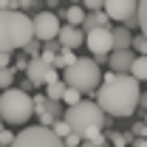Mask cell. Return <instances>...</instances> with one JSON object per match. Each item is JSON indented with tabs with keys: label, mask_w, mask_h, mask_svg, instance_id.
<instances>
[{
	"label": "cell",
	"mask_w": 147,
	"mask_h": 147,
	"mask_svg": "<svg viewBox=\"0 0 147 147\" xmlns=\"http://www.w3.org/2000/svg\"><path fill=\"white\" fill-rule=\"evenodd\" d=\"M139 105H142V108H147V93H139Z\"/></svg>",
	"instance_id": "d6a6232c"
},
{
	"label": "cell",
	"mask_w": 147,
	"mask_h": 147,
	"mask_svg": "<svg viewBox=\"0 0 147 147\" xmlns=\"http://www.w3.org/2000/svg\"><path fill=\"white\" fill-rule=\"evenodd\" d=\"M57 42H59V48H79L82 42H85V31L79 28V26H59V31H57Z\"/></svg>",
	"instance_id": "8fae6325"
},
{
	"label": "cell",
	"mask_w": 147,
	"mask_h": 147,
	"mask_svg": "<svg viewBox=\"0 0 147 147\" xmlns=\"http://www.w3.org/2000/svg\"><path fill=\"white\" fill-rule=\"evenodd\" d=\"M26 62H28L26 57H17V62H14V68H11V71H14V74H17V71H26Z\"/></svg>",
	"instance_id": "1f68e13d"
},
{
	"label": "cell",
	"mask_w": 147,
	"mask_h": 147,
	"mask_svg": "<svg viewBox=\"0 0 147 147\" xmlns=\"http://www.w3.org/2000/svg\"><path fill=\"white\" fill-rule=\"evenodd\" d=\"M133 57H136V51H133V48H110V51H108V65H110V71L127 74L130 62H133Z\"/></svg>",
	"instance_id": "7c38bea8"
},
{
	"label": "cell",
	"mask_w": 147,
	"mask_h": 147,
	"mask_svg": "<svg viewBox=\"0 0 147 147\" xmlns=\"http://www.w3.org/2000/svg\"><path fill=\"white\" fill-rule=\"evenodd\" d=\"M74 59H76V54H74V48H59L54 57V62H51V68H57V71H62V68H68V65H74Z\"/></svg>",
	"instance_id": "2e32d148"
},
{
	"label": "cell",
	"mask_w": 147,
	"mask_h": 147,
	"mask_svg": "<svg viewBox=\"0 0 147 147\" xmlns=\"http://www.w3.org/2000/svg\"><path fill=\"white\" fill-rule=\"evenodd\" d=\"M71 3H79V0H71Z\"/></svg>",
	"instance_id": "8d00e7d4"
},
{
	"label": "cell",
	"mask_w": 147,
	"mask_h": 147,
	"mask_svg": "<svg viewBox=\"0 0 147 147\" xmlns=\"http://www.w3.org/2000/svg\"><path fill=\"white\" fill-rule=\"evenodd\" d=\"M82 6H85V11H93V9H102V3L105 0H79Z\"/></svg>",
	"instance_id": "f1b7e54d"
},
{
	"label": "cell",
	"mask_w": 147,
	"mask_h": 147,
	"mask_svg": "<svg viewBox=\"0 0 147 147\" xmlns=\"http://www.w3.org/2000/svg\"><path fill=\"white\" fill-rule=\"evenodd\" d=\"M79 142H82V136H79L76 130H68V133L62 136V144L65 147H79Z\"/></svg>",
	"instance_id": "d4e9b609"
},
{
	"label": "cell",
	"mask_w": 147,
	"mask_h": 147,
	"mask_svg": "<svg viewBox=\"0 0 147 147\" xmlns=\"http://www.w3.org/2000/svg\"><path fill=\"white\" fill-rule=\"evenodd\" d=\"M34 37L31 17L20 9H0V51H17Z\"/></svg>",
	"instance_id": "7a4b0ae2"
},
{
	"label": "cell",
	"mask_w": 147,
	"mask_h": 147,
	"mask_svg": "<svg viewBox=\"0 0 147 147\" xmlns=\"http://www.w3.org/2000/svg\"><path fill=\"white\" fill-rule=\"evenodd\" d=\"M23 51H26L28 57H40V51H42V42H40L37 37H31V40H28V42L23 45Z\"/></svg>",
	"instance_id": "7402d4cb"
},
{
	"label": "cell",
	"mask_w": 147,
	"mask_h": 147,
	"mask_svg": "<svg viewBox=\"0 0 147 147\" xmlns=\"http://www.w3.org/2000/svg\"><path fill=\"white\" fill-rule=\"evenodd\" d=\"M11 139H14V133H11V130L0 127V147H9V144H11Z\"/></svg>",
	"instance_id": "4316f807"
},
{
	"label": "cell",
	"mask_w": 147,
	"mask_h": 147,
	"mask_svg": "<svg viewBox=\"0 0 147 147\" xmlns=\"http://www.w3.org/2000/svg\"><path fill=\"white\" fill-rule=\"evenodd\" d=\"M65 20H68L71 26H79V23L85 20V6H82V3H71V6L65 9Z\"/></svg>",
	"instance_id": "e0dca14e"
},
{
	"label": "cell",
	"mask_w": 147,
	"mask_h": 147,
	"mask_svg": "<svg viewBox=\"0 0 147 147\" xmlns=\"http://www.w3.org/2000/svg\"><path fill=\"white\" fill-rule=\"evenodd\" d=\"M127 74L133 76V79H139V82H147V54H136L133 57Z\"/></svg>",
	"instance_id": "5bb4252c"
},
{
	"label": "cell",
	"mask_w": 147,
	"mask_h": 147,
	"mask_svg": "<svg viewBox=\"0 0 147 147\" xmlns=\"http://www.w3.org/2000/svg\"><path fill=\"white\" fill-rule=\"evenodd\" d=\"M88 51L93 54L96 62H108V51L113 48V40H110V26H96V28H88L85 31V42Z\"/></svg>",
	"instance_id": "ba28073f"
},
{
	"label": "cell",
	"mask_w": 147,
	"mask_h": 147,
	"mask_svg": "<svg viewBox=\"0 0 147 147\" xmlns=\"http://www.w3.org/2000/svg\"><path fill=\"white\" fill-rule=\"evenodd\" d=\"M62 119H65L68 127L76 130L79 136H82V130L91 127V125H96V127H105V125H108V113L99 108L96 102H85V99L68 105V110H62Z\"/></svg>",
	"instance_id": "5b68a950"
},
{
	"label": "cell",
	"mask_w": 147,
	"mask_h": 147,
	"mask_svg": "<svg viewBox=\"0 0 147 147\" xmlns=\"http://www.w3.org/2000/svg\"><path fill=\"white\" fill-rule=\"evenodd\" d=\"M79 147H96V144H93L91 139H82V142H79Z\"/></svg>",
	"instance_id": "836d02e7"
},
{
	"label": "cell",
	"mask_w": 147,
	"mask_h": 147,
	"mask_svg": "<svg viewBox=\"0 0 147 147\" xmlns=\"http://www.w3.org/2000/svg\"><path fill=\"white\" fill-rule=\"evenodd\" d=\"M48 71H51V65H48L42 57H28V62H26V76H28L31 88H42V85L48 82Z\"/></svg>",
	"instance_id": "30bf717a"
},
{
	"label": "cell",
	"mask_w": 147,
	"mask_h": 147,
	"mask_svg": "<svg viewBox=\"0 0 147 147\" xmlns=\"http://www.w3.org/2000/svg\"><path fill=\"white\" fill-rule=\"evenodd\" d=\"M130 147H147V139L144 136H133L130 139Z\"/></svg>",
	"instance_id": "4dcf8cb0"
},
{
	"label": "cell",
	"mask_w": 147,
	"mask_h": 147,
	"mask_svg": "<svg viewBox=\"0 0 147 147\" xmlns=\"http://www.w3.org/2000/svg\"><path fill=\"white\" fill-rule=\"evenodd\" d=\"M96 26H110V17L102 11V9L85 11V20L79 23V28H82V31H88V28H96Z\"/></svg>",
	"instance_id": "4fadbf2b"
},
{
	"label": "cell",
	"mask_w": 147,
	"mask_h": 147,
	"mask_svg": "<svg viewBox=\"0 0 147 147\" xmlns=\"http://www.w3.org/2000/svg\"><path fill=\"white\" fill-rule=\"evenodd\" d=\"M9 85H14V71L6 65V68H0V91L9 88Z\"/></svg>",
	"instance_id": "603a6c76"
},
{
	"label": "cell",
	"mask_w": 147,
	"mask_h": 147,
	"mask_svg": "<svg viewBox=\"0 0 147 147\" xmlns=\"http://www.w3.org/2000/svg\"><path fill=\"white\" fill-rule=\"evenodd\" d=\"M79 99H82V91H76L71 85H65V91L59 96V102H65V105H74V102H79Z\"/></svg>",
	"instance_id": "ffe728a7"
},
{
	"label": "cell",
	"mask_w": 147,
	"mask_h": 147,
	"mask_svg": "<svg viewBox=\"0 0 147 147\" xmlns=\"http://www.w3.org/2000/svg\"><path fill=\"white\" fill-rule=\"evenodd\" d=\"M31 31L40 42H48V40H57V31H59V17L54 11H37L34 20H31Z\"/></svg>",
	"instance_id": "9c48e42d"
},
{
	"label": "cell",
	"mask_w": 147,
	"mask_h": 147,
	"mask_svg": "<svg viewBox=\"0 0 147 147\" xmlns=\"http://www.w3.org/2000/svg\"><path fill=\"white\" fill-rule=\"evenodd\" d=\"M139 79H133L130 74H116L108 71L102 76L99 88H96V105L105 110L108 116L116 119H127L133 116V110L139 108Z\"/></svg>",
	"instance_id": "6da1fadb"
},
{
	"label": "cell",
	"mask_w": 147,
	"mask_h": 147,
	"mask_svg": "<svg viewBox=\"0 0 147 147\" xmlns=\"http://www.w3.org/2000/svg\"><path fill=\"white\" fill-rule=\"evenodd\" d=\"M110 40H113V48H130L133 34H130V28L119 26V28H110Z\"/></svg>",
	"instance_id": "9a60e30c"
},
{
	"label": "cell",
	"mask_w": 147,
	"mask_h": 147,
	"mask_svg": "<svg viewBox=\"0 0 147 147\" xmlns=\"http://www.w3.org/2000/svg\"><path fill=\"white\" fill-rule=\"evenodd\" d=\"M136 14H139V28L147 37V0H139L136 3Z\"/></svg>",
	"instance_id": "d6986e66"
},
{
	"label": "cell",
	"mask_w": 147,
	"mask_h": 147,
	"mask_svg": "<svg viewBox=\"0 0 147 147\" xmlns=\"http://www.w3.org/2000/svg\"><path fill=\"white\" fill-rule=\"evenodd\" d=\"M11 65V51H0V68Z\"/></svg>",
	"instance_id": "f546056e"
},
{
	"label": "cell",
	"mask_w": 147,
	"mask_h": 147,
	"mask_svg": "<svg viewBox=\"0 0 147 147\" xmlns=\"http://www.w3.org/2000/svg\"><path fill=\"white\" fill-rule=\"evenodd\" d=\"M122 147H130V144H122Z\"/></svg>",
	"instance_id": "74e56055"
},
{
	"label": "cell",
	"mask_w": 147,
	"mask_h": 147,
	"mask_svg": "<svg viewBox=\"0 0 147 147\" xmlns=\"http://www.w3.org/2000/svg\"><path fill=\"white\" fill-rule=\"evenodd\" d=\"M65 85H71L76 91H82V96H93L99 82H102V68L99 62L91 59V57H76L74 65L62 68V76H59Z\"/></svg>",
	"instance_id": "3957f363"
},
{
	"label": "cell",
	"mask_w": 147,
	"mask_h": 147,
	"mask_svg": "<svg viewBox=\"0 0 147 147\" xmlns=\"http://www.w3.org/2000/svg\"><path fill=\"white\" fill-rule=\"evenodd\" d=\"M28 116H34V105H31V96L23 91V88H3L0 93V119L6 125H26Z\"/></svg>",
	"instance_id": "277c9868"
},
{
	"label": "cell",
	"mask_w": 147,
	"mask_h": 147,
	"mask_svg": "<svg viewBox=\"0 0 147 147\" xmlns=\"http://www.w3.org/2000/svg\"><path fill=\"white\" fill-rule=\"evenodd\" d=\"M62 91H65V82H62V79H51V82H45V96H48V99H57V102H59Z\"/></svg>",
	"instance_id": "ac0fdd59"
},
{
	"label": "cell",
	"mask_w": 147,
	"mask_h": 147,
	"mask_svg": "<svg viewBox=\"0 0 147 147\" xmlns=\"http://www.w3.org/2000/svg\"><path fill=\"white\" fill-rule=\"evenodd\" d=\"M45 102H48V96H45V93H37V96H31V105H34V113H40V110L45 108Z\"/></svg>",
	"instance_id": "484cf974"
},
{
	"label": "cell",
	"mask_w": 147,
	"mask_h": 147,
	"mask_svg": "<svg viewBox=\"0 0 147 147\" xmlns=\"http://www.w3.org/2000/svg\"><path fill=\"white\" fill-rule=\"evenodd\" d=\"M136 3L139 0H105L102 11L110 17V23H125V28H139Z\"/></svg>",
	"instance_id": "52a82bcc"
},
{
	"label": "cell",
	"mask_w": 147,
	"mask_h": 147,
	"mask_svg": "<svg viewBox=\"0 0 147 147\" xmlns=\"http://www.w3.org/2000/svg\"><path fill=\"white\" fill-rule=\"evenodd\" d=\"M144 125H147V113H144Z\"/></svg>",
	"instance_id": "e575fe53"
},
{
	"label": "cell",
	"mask_w": 147,
	"mask_h": 147,
	"mask_svg": "<svg viewBox=\"0 0 147 147\" xmlns=\"http://www.w3.org/2000/svg\"><path fill=\"white\" fill-rule=\"evenodd\" d=\"M130 48H133V51H139V54H147V37H144V34L133 37V40H130Z\"/></svg>",
	"instance_id": "cb8c5ba5"
},
{
	"label": "cell",
	"mask_w": 147,
	"mask_h": 147,
	"mask_svg": "<svg viewBox=\"0 0 147 147\" xmlns=\"http://www.w3.org/2000/svg\"><path fill=\"white\" fill-rule=\"evenodd\" d=\"M130 139H133V133H108V142H110L113 147L130 144Z\"/></svg>",
	"instance_id": "44dd1931"
},
{
	"label": "cell",
	"mask_w": 147,
	"mask_h": 147,
	"mask_svg": "<svg viewBox=\"0 0 147 147\" xmlns=\"http://www.w3.org/2000/svg\"><path fill=\"white\" fill-rule=\"evenodd\" d=\"M9 147H65V144L51 127L37 125V127H26L23 133H14Z\"/></svg>",
	"instance_id": "8992f818"
},
{
	"label": "cell",
	"mask_w": 147,
	"mask_h": 147,
	"mask_svg": "<svg viewBox=\"0 0 147 147\" xmlns=\"http://www.w3.org/2000/svg\"><path fill=\"white\" fill-rule=\"evenodd\" d=\"M0 127H3V119H0Z\"/></svg>",
	"instance_id": "d590c367"
},
{
	"label": "cell",
	"mask_w": 147,
	"mask_h": 147,
	"mask_svg": "<svg viewBox=\"0 0 147 147\" xmlns=\"http://www.w3.org/2000/svg\"><path fill=\"white\" fill-rule=\"evenodd\" d=\"M130 133H133V136H144V139H147V125H144V122H136V125L130 127Z\"/></svg>",
	"instance_id": "83f0119b"
}]
</instances>
